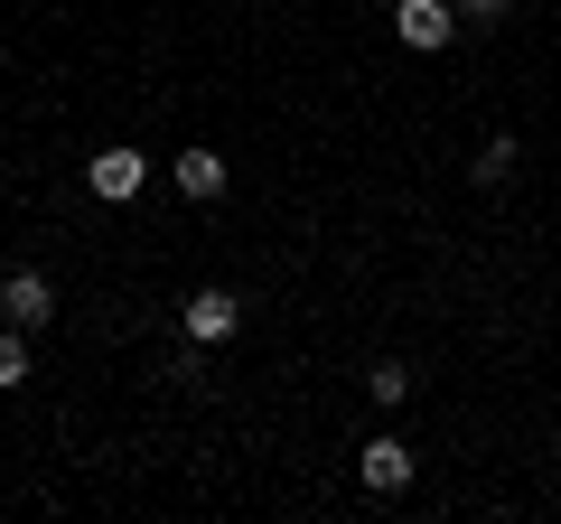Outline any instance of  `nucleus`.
<instances>
[{
  "label": "nucleus",
  "instance_id": "nucleus-1",
  "mask_svg": "<svg viewBox=\"0 0 561 524\" xmlns=\"http://www.w3.org/2000/svg\"><path fill=\"white\" fill-rule=\"evenodd\" d=\"M393 38L412 47V57H440V47L459 38V0H393Z\"/></svg>",
  "mask_w": 561,
  "mask_h": 524
},
{
  "label": "nucleus",
  "instance_id": "nucleus-2",
  "mask_svg": "<svg viewBox=\"0 0 561 524\" xmlns=\"http://www.w3.org/2000/svg\"><path fill=\"white\" fill-rule=\"evenodd\" d=\"M0 309H10V328H47L57 319V282L47 272H10L0 282Z\"/></svg>",
  "mask_w": 561,
  "mask_h": 524
},
{
  "label": "nucleus",
  "instance_id": "nucleus-3",
  "mask_svg": "<svg viewBox=\"0 0 561 524\" xmlns=\"http://www.w3.org/2000/svg\"><path fill=\"white\" fill-rule=\"evenodd\" d=\"M84 179H94L103 206H131L140 179H150V160H140V150H94V169H84Z\"/></svg>",
  "mask_w": 561,
  "mask_h": 524
},
{
  "label": "nucleus",
  "instance_id": "nucleus-4",
  "mask_svg": "<svg viewBox=\"0 0 561 524\" xmlns=\"http://www.w3.org/2000/svg\"><path fill=\"white\" fill-rule=\"evenodd\" d=\"M356 478L375 487V497H402V487H412V449L383 431V441H365V449H356Z\"/></svg>",
  "mask_w": 561,
  "mask_h": 524
},
{
  "label": "nucleus",
  "instance_id": "nucleus-5",
  "mask_svg": "<svg viewBox=\"0 0 561 524\" xmlns=\"http://www.w3.org/2000/svg\"><path fill=\"white\" fill-rule=\"evenodd\" d=\"M234 328H243V300H234V291H197V300H187V338L225 346Z\"/></svg>",
  "mask_w": 561,
  "mask_h": 524
},
{
  "label": "nucleus",
  "instance_id": "nucleus-6",
  "mask_svg": "<svg viewBox=\"0 0 561 524\" xmlns=\"http://www.w3.org/2000/svg\"><path fill=\"white\" fill-rule=\"evenodd\" d=\"M179 187L187 197H225V160L216 150H179Z\"/></svg>",
  "mask_w": 561,
  "mask_h": 524
},
{
  "label": "nucleus",
  "instance_id": "nucleus-7",
  "mask_svg": "<svg viewBox=\"0 0 561 524\" xmlns=\"http://www.w3.org/2000/svg\"><path fill=\"white\" fill-rule=\"evenodd\" d=\"M468 169H478V187H505V179H515V132H496V141H486Z\"/></svg>",
  "mask_w": 561,
  "mask_h": 524
},
{
  "label": "nucleus",
  "instance_id": "nucleus-8",
  "mask_svg": "<svg viewBox=\"0 0 561 524\" xmlns=\"http://www.w3.org/2000/svg\"><path fill=\"white\" fill-rule=\"evenodd\" d=\"M28 328H0V394H10V384H28Z\"/></svg>",
  "mask_w": 561,
  "mask_h": 524
},
{
  "label": "nucleus",
  "instance_id": "nucleus-9",
  "mask_svg": "<svg viewBox=\"0 0 561 524\" xmlns=\"http://www.w3.org/2000/svg\"><path fill=\"white\" fill-rule=\"evenodd\" d=\"M365 394H375V403H383V412H393V403H402V394H412V375H402V365H393V356H383V365H375V375H365Z\"/></svg>",
  "mask_w": 561,
  "mask_h": 524
},
{
  "label": "nucleus",
  "instance_id": "nucleus-10",
  "mask_svg": "<svg viewBox=\"0 0 561 524\" xmlns=\"http://www.w3.org/2000/svg\"><path fill=\"white\" fill-rule=\"evenodd\" d=\"M459 10H468V29H496L505 10H515V0H459Z\"/></svg>",
  "mask_w": 561,
  "mask_h": 524
}]
</instances>
